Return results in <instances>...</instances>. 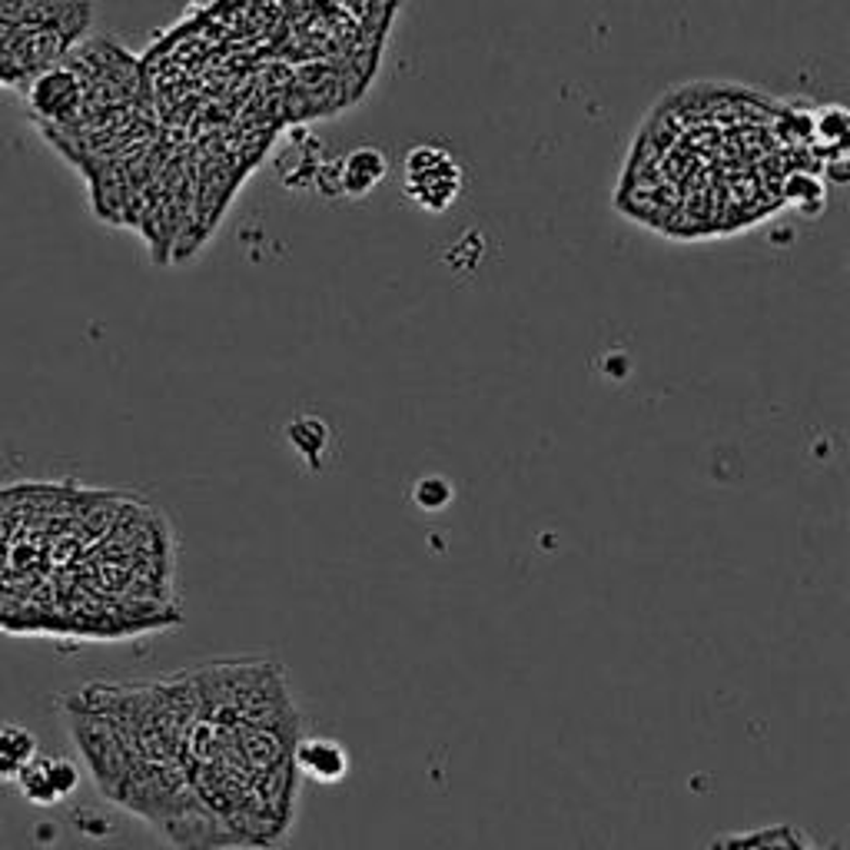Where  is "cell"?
Returning <instances> with one entry per match:
<instances>
[{"mask_svg":"<svg viewBox=\"0 0 850 850\" xmlns=\"http://www.w3.org/2000/svg\"><path fill=\"white\" fill-rule=\"evenodd\" d=\"M462 190V170L452 153L439 146H412L405 156V193L422 206L442 212L455 203Z\"/></svg>","mask_w":850,"mask_h":850,"instance_id":"6da1fadb","label":"cell"},{"mask_svg":"<svg viewBox=\"0 0 850 850\" xmlns=\"http://www.w3.org/2000/svg\"><path fill=\"white\" fill-rule=\"evenodd\" d=\"M289 764L296 774L315 784H339L349 774V751L333 737H299L293 744Z\"/></svg>","mask_w":850,"mask_h":850,"instance_id":"7a4b0ae2","label":"cell"},{"mask_svg":"<svg viewBox=\"0 0 850 850\" xmlns=\"http://www.w3.org/2000/svg\"><path fill=\"white\" fill-rule=\"evenodd\" d=\"M389 173V159L383 150L376 146H359L352 150L343 167H339V186L336 193H346V196H365L376 183H383V177Z\"/></svg>","mask_w":850,"mask_h":850,"instance_id":"3957f363","label":"cell"},{"mask_svg":"<svg viewBox=\"0 0 850 850\" xmlns=\"http://www.w3.org/2000/svg\"><path fill=\"white\" fill-rule=\"evenodd\" d=\"M37 740L24 724H0V781H17L24 764L37 758Z\"/></svg>","mask_w":850,"mask_h":850,"instance_id":"277c9868","label":"cell"},{"mask_svg":"<svg viewBox=\"0 0 850 850\" xmlns=\"http://www.w3.org/2000/svg\"><path fill=\"white\" fill-rule=\"evenodd\" d=\"M17 790L27 797L30 804H40V808H50V804H57L61 797L57 790H53L50 784V771H47V755H37L30 764H24V771L17 774Z\"/></svg>","mask_w":850,"mask_h":850,"instance_id":"5b68a950","label":"cell"},{"mask_svg":"<svg viewBox=\"0 0 850 850\" xmlns=\"http://www.w3.org/2000/svg\"><path fill=\"white\" fill-rule=\"evenodd\" d=\"M452 499H455V489H452L449 478H442V475H425V478H418L415 489H412V502L422 512H442V508L452 505Z\"/></svg>","mask_w":850,"mask_h":850,"instance_id":"8992f818","label":"cell"},{"mask_svg":"<svg viewBox=\"0 0 850 850\" xmlns=\"http://www.w3.org/2000/svg\"><path fill=\"white\" fill-rule=\"evenodd\" d=\"M811 140H824L834 150H843L847 140V114L840 106H824L811 117Z\"/></svg>","mask_w":850,"mask_h":850,"instance_id":"52a82bcc","label":"cell"},{"mask_svg":"<svg viewBox=\"0 0 850 850\" xmlns=\"http://www.w3.org/2000/svg\"><path fill=\"white\" fill-rule=\"evenodd\" d=\"M306 429H309V436L299 429V422L289 425V442L315 465V462H323V449H326V442H330V433H326V425L319 422V418H306Z\"/></svg>","mask_w":850,"mask_h":850,"instance_id":"ba28073f","label":"cell"},{"mask_svg":"<svg viewBox=\"0 0 850 850\" xmlns=\"http://www.w3.org/2000/svg\"><path fill=\"white\" fill-rule=\"evenodd\" d=\"M47 771H50V784L57 790L61 801L80 787V764L70 758H47Z\"/></svg>","mask_w":850,"mask_h":850,"instance_id":"9c48e42d","label":"cell"}]
</instances>
